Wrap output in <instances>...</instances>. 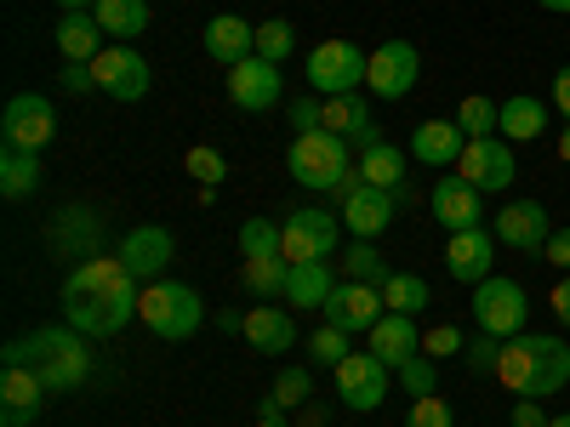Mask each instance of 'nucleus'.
I'll list each match as a JSON object with an SVG mask.
<instances>
[{
    "instance_id": "8fccbe9b",
    "label": "nucleus",
    "mask_w": 570,
    "mask_h": 427,
    "mask_svg": "<svg viewBox=\"0 0 570 427\" xmlns=\"http://www.w3.org/2000/svg\"><path fill=\"white\" fill-rule=\"evenodd\" d=\"M542 262H553L559 274H570V228H553L548 246H542Z\"/></svg>"
},
{
    "instance_id": "a878e982",
    "label": "nucleus",
    "mask_w": 570,
    "mask_h": 427,
    "mask_svg": "<svg viewBox=\"0 0 570 427\" xmlns=\"http://www.w3.org/2000/svg\"><path fill=\"white\" fill-rule=\"evenodd\" d=\"M104 46H109V34H104L98 18H91V12H63V23H58V52H63V63H98Z\"/></svg>"
},
{
    "instance_id": "bb28decb",
    "label": "nucleus",
    "mask_w": 570,
    "mask_h": 427,
    "mask_svg": "<svg viewBox=\"0 0 570 427\" xmlns=\"http://www.w3.org/2000/svg\"><path fill=\"white\" fill-rule=\"evenodd\" d=\"M548 131V103L542 98H531V91H513V98H502V126H497V137H508V142H537Z\"/></svg>"
},
{
    "instance_id": "7c9ffc66",
    "label": "nucleus",
    "mask_w": 570,
    "mask_h": 427,
    "mask_svg": "<svg viewBox=\"0 0 570 427\" xmlns=\"http://www.w3.org/2000/svg\"><path fill=\"white\" fill-rule=\"evenodd\" d=\"M40 182H46L40 155H23V149H7V155H0V195H7V200H29Z\"/></svg>"
},
{
    "instance_id": "f3484780",
    "label": "nucleus",
    "mask_w": 570,
    "mask_h": 427,
    "mask_svg": "<svg viewBox=\"0 0 570 427\" xmlns=\"http://www.w3.org/2000/svg\"><path fill=\"white\" fill-rule=\"evenodd\" d=\"M428 206H434V222L445 234H462V228H485V195L473 182H462L456 171H445L434 182V195H428Z\"/></svg>"
},
{
    "instance_id": "79ce46f5",
    "label": "nucleus",
    "mask_w": 570,
    "mask_h": 427,
    "mask_svg": "<svg viewBox=\"0 0 570 427\" xmlns=\"http://www.w3.org/2000/svg\"><path fill=\"white\" fill-rule=\"evenodd\" d=\"M183 171H188V177H195L200 188H217V182L228 177V166H223V155H217V149H206V142H195V149H188V155H183Z\"/></svg>"
},
{
    "instance_id": "c756f323",
    "label": "nucleus",
    "mask_w": 570,
    "mask_h": 427,
    "mask_svg": "<svg viewBox=\"0 0 570 427\" xmlns=\"http://www.w3.org/2000/svg\"><path fill=\"white\" fill-rule=\"evenodd\" d=\"M360 182L400 195L405 188V155L394 149V142H371V149H360Z\"/></svg>"
},
{
    "instance_id": "f704fd0d",
    "label": "nucleus",
    "mask_w": 570,
    "mask_h": 427,
    "mask_svg": "<svg viewBox=\"0 0 570 427\" xmlns=\"http://www.w3.org/2000/svg\"><path fill=\"white\" fill-rule=\"evenodd\" d=\"M246 291L252 297H285V279H292V262H285V257H257V262H246Z\"/></svg>"
},
{
    "instance_id": "b1692460",
    "label": "nucleus",
    "mask_w": 570,
    "mask_h": 427,
    "mask_svg": "<svg viewBox=\"0 0 570 427\" xmlns=\"http://www.w3.org/2000/svg\"><path fill=\"white\" fill-rule=\"evenodd\" d=\"M320 131H337V137H354L360 149H371V142H383L371 126V103L360 98V91H348V98H325L320 109Z\"/></svg>"
},
{
    "instance_id": "864d4df0",
    "label": "nucleus",
    "mask_w": 570,
    "mask_h": 427,
    "mask_svg": "<svg viewBox=\"0 0 570 427\" xmlns=\"http://www.w3.org/2000/svg\"><path fill=\"white\" fill-rule=\"evenodd\" d=\"M257 427H292V421H285V405L268 394V399H257Z\"/></svg>"
},
{
    "instance_id": "4c0bfd02",
    "label": "nucleus",
    "mask_w": 570,
    "mask_h": 427,
    "mask_svg": "<svg viewBox=\"0 0 570 427\" xmlns=\"http://www.w3.org/2000/svg\"><path fill=\"white\" fill-rule=\"evenodd\" d=\"M279 246H285L279 222H268V217L240 222V257H246V262H257V257H279Z\"/></svg>"
},
{
    "instance_id": "2f4dec72",
    "label": "nucleus",
    "mask_w": 570,
    "mask_h": 427,
    "mask_svg": "<svg viewBox=\"0 0 570 427\" xmlns=\"http://www.w3.org/2000/svg\"><path fill=\"white\" fill-rule=\"evenodd\" d=\"M91 18L104 23V34L131 46V34L149 29V0H98V12H91Z\"/></svg>"
},
{
    "instance_id": "ea45409f",
    "label": "nucleus",
    "mask_w": 570,
    "mask_h": 427,
    "mask_svg": "<svg viewBox=\"0 0 570 427\" xmlns=\"http://www.w3.org/2000/svg\"><path fill=\"white\" fill-rule=\"evenodd\" d=\"M297 52V29L285 23V18H268V23H257V58H268V63H285Z\"/></svg>"
},
{
    "instance_id": "7ed1b4c3",
    "label": "nucleus",
    "mask_w": 570,
    "mask_h": 427,
    "mask_svg": "<svg viewBox=\"0 0 570 427\" xmlns=\"http://www.w3.org/2000/svg\"><path fill=\"white\" fill-rule=\"evenodd\" d=\"M137 319L149 325L160 342H188L206 325V302H200L195 285L155 279V285H142V297H137Z\"/></svg>"
},
{
    "instance_id": "a19ab883",
    "label": "nucleus",
    "mask_w": 570,
    "mask_h": 427,
    "mask_svg": "<svg viewBox=\"0 0 570 427\" xmlns=\"http://www.w3.org/2000/svg\"><path fill=\"white\" fill-rule=\"evenodd\" d=\"M400 388H405L411 399H428V394H440V370H434V359H428V354L405 359V365H400Z\"/></svg>"
},
{
    "instance_id": "58836bf2",
    "label": "nucleus",
    "mask_w": 570,
    "mask_h": 427,
    "mask_svg": "<svg viewBox=\"0 0 570 427\" xmlns=\"http://www.w3.org/2000/svg\"><path fill=\"white\" fill-rule=\"evenodd\" d=\"M343 268H348V279H360V285H389V274H394L371 240H354L348 257H343Z\"/></svg>"
},
{
    "instance_id": "4d7b16f0",
    "label": "nucleus",
    "mask_w": 570,
    "mask_h": 427,
    "mask_svg": "<svg viewBox=\"0 0 570 427\" xmlns=\"http://www.w3.org/2000/svg\"><path fill=\"white\" fill-rule=\"evenodd\" d=\"M217 330H228V337H246V314H234V308H217Z\"/></svg>"
},
{
    "instance_id": "39448f33",
    "label": "nucleus",
    "mask_w": 570,
    "mask_h": 427,
    "mask_svg": "<svg viewBox=\"0 0 570 427\" xmlns=\"http://www.w3.org/2000/svg\"><path fill=\"white\" fill-rule=\"evenodd\" d=\"M365 69H371V52H360L343 34H331L308 52V91H320V98H348V91L365 86Z\"/></svg>"
},
{
    "instance_id": "72a5a7b5",
    "label": "nucleus",
    "mask_w": 570,
    "mask_h": 427,
    "mask_svg": "<svg viewBox=\"0 0 570 427\" xmlns=\"http://www.w3.org/2000/svg\"><path fill=\"white\" fill-rule=\"evenodd\" d=\"M456 126H462L468 137H497V126H502V103H491L485 91H468V98L456 103Z\"/></svg>"
},
{
    "instance_id": "aec40b11",
    "label": "nucleus",
    "mask_w": 570,
    "mask_h": 427,
    "mask_svg": "<svg viewBox=\"0 0 570 427\" xmlns=\"http://www.w3.org/2000/svg\"><path fill=\"white\" fill-rule=\"evenodd\" d=\"M462 149H468V131L456 126V115H451V120H422V126L411 131V160L434 166V171H451V166L462 160Z\"/></svg>"
},
{
    "instance_id": "09e8293b",
    "label": "nucleus",
    "mask_w": 570,
    "mask_h": 427,
    "mask_svg": "<svg viewBox=\"0 0 570 427\" xmlns=\"http://www.w3.org/2000/svg\"><path fill=\"white\" fill-rule=\"evenodd\" d=\"M58 86L69 91V98H86V91H98V75H91V63H63Z\"/></svg>"
},
{
    "instance_id": "9d476101",
    "label": "nucleus",
    "mask_w": 570,
    "mask_h": 427,
    "mask_svg": "<svg viewBox=\"0 0 570 427\" xmlns=\"http://www.w3.org/2000/svg\"><path fill=\"white\" fill-rule=\"evenodd\" d=\"M416 75H422V52L411 40H383L371 52V69H365V86H371V98H383V103H400L416 91Z\"/></svg>"
},
{
    "instance_id": "412c9836",
    "label": "nucleus",
    "mask_w": 570,
    "mask_h": 427,
    "mask_svg": "<svg viewBox=\"0 0 570 427\" xmlns=\"http://www.w3.org/2000/svg\"><path fill=\"white\" fill-rule=\"evenodd\" d=\"M394 222V195L389 188H371V182H354V195L343 200V228L354 240H376V234H389Z\"/></svg>"
},
{
    "instance_id": "c03bdc74",
    "label": "nucleus",
    "mask_w": 570,
    "mask_h": 427,
    "mask_svg": "<svg viewBox=\"0 0 570 427\" xmlns=\"http://www.w3.org/2000/svg\"><path fill=\"white\" fill-rule=\"evenodd\" d=\"M405 427H456V410H451L440 394H428V399H411Z\"/></svg>"
},
{
    "instance_id": "4468645a",
    "label": "nucleus",
    "mask_w": 570,
    "mask_h": 427,
    "mask_svg": "<svg viewBox=\"0 0 570 427\" xmlns=\"http://www.w3.org/2000/svg\"><path fill=\"white\" fill-rule=\"evenodd\" d=\"M171 257H177V240H171V228H160V222H137V228L126 234V246H120V262L131 268L137 285L166 279Z\"/></svg>"
},
{
    "instance_id": "2eb2a0df",
    "label": "nucleus",
    "mask_w": 570,
    "mask_h": 427,
    "mask_svg": "<svg viewBox=\"0 0 570 427\" xmlns=\"http://www.w3.org/2000/svg\"><path fill=\"white\" fill-rule=\"evenodd\" d=\"M279 98H285L279 63H268V58H246V63H234V69H228V103H234V109L268 115Z\"/></svg>"
},
{
    "instance_id": "c85d7f7f",
    "label": "nucleus",
    "mask_w": 570,
    "mask_h": 427,
    "mask_svg": "<svg viewBox=\"0 0 570 427\" xmlns=\"http://www.w3.org/2000/svg\"><path fill=\"white\" fill-rule=\"evenodd\" d=\"M331 291H337L331 262H292V279H285V302L292 308H325Z\"/></svg>"
},
{
    "instance_id": "f03ea898",
    "label": "nucleus",
    "mask_w": 570,
    "mask_h": 427,
    "mask_svg": "<svg viewBox=\"0 0 570 427\" xmlns=\"http://www.w3.org/2000/svg\"><path fill=\"white\" fill-rule=\"evenodd\" d=\"M285 171H292L303 188H314V195H354L360 182V166L348 155V137L337 131H303L292 149H285Z\"/></svg>"
},
{
    "instance_id": "e433bc0d",
    "label": "nucleus",
    "mask_w": 570,
    "mask_h": 427,
    "mask_svg": "<svg viewBox=\"0 0 570 427\" xmlns=\"http://www.w3.org/2000/svg\"><path fill=\"white\" fill-rule=\"evenodd\" d=\"M354 354V337L348 330H337V325H320L314 337H308V365H325V370H337L343 359Z\"/></svg>"
},
{
    "instance_id": "ddd939ff",
    "label": "nucleus",
    "mask_w": 570,
    "mask_h": 427,
    "mask_svg": "<svg viewBox=\"0 0 570 427\" xmlns=\"http://www.w3.org/2000/svg\"><path fill=\"white\" fill-rule=\"evenodd\" d=\"M331 376H337V394H343L348 410H383V399H389V376H394V370L365 348V354H348Z\"/></svg>"
},
{
    "instance_id": "cd10ccee",
    "label": "nucleus",
    "mask_w": 570,
    "mask_h": 427,
    "mask_svg": "<svg viewBox=\"0 0 570 427\" xmlns=\"http://www.w3.org/2000/svg\"><path fill=\"white\" fill-rule=\"evenodd\" d=\"M246 342L257 348V354H285V348H292L297 342V319L292 314H285V308H252L246 314Z\"/></svg>"
},
{
    "instance_id": "f257e3e1",
    "label": "nucleus",
    "mask_w": 570,
    "mask_h": 427,
    "mask_svg": "<svg viewBox=\"0 0 570 427\" xmlns=\"http://www.w3.org/2000/svg\"><path fill=\"white\" fill-rule=\"evenodd\" d=\"M0 365H35L46 394H75L91 376V354H86V337L75 325H40L35 337H12Z\"/></svg>"
},
{
    "instance_id": "393cba45",
    "label": "nucleus",
    "mask_w": 570,
    "mask_h": 427,
    "mask_svg": "<svg viewBox=\"0 0 570 427\" xmlns=\"http://www.w3.org/2000/svg\"><path fill=\"white\" fill-rule=\"evenodd\" d=\"M525 342H531V359H537V399H553L570 388V342L564 337H531L525 330Z\"/></svg>"
},
{
    "instance_id": "49530a36",
    "label": "nucleus",
    "mask_w": 570,
    "mask_h": 427,
    "mask_svg": "<svg viewBox=\"0 0 570 427\" xmlns=\"http://www.w3.org/2000/svg\"><path fill=\"white\" fill-rule=\"evenodd\" d=\"M462 348H468V342H462V330H456V325H434V330H422V354L434 359V365H440V359H456Z\"/></svg>"
},
{
    "instance_id": "3c124183",
    "label": "nucleus",
    "mask_w": 570,
    "mask_h": 427,
    "mask_svg": "<svg viewBox=\"0 0 570 427\" xmlns=\"http://www.w3.org/2000/svg\"><path fill=\"white\" fill-rule=\"evenodd\" d=\"M513 427H548V410H542V399H513V416H508Z\"/></svg>"
},
{
    "instance_id": "20e7f679",
    "label": "nucleus",
    "mask_w": 570,
    "mask_h": 427,
    "mask_svg": "<svg viewBox=\"0 0 570 427\" xmlns=\"http://www.w3.org/2000/svg\"><path fill=\"white\" fill-rule=\"evenodd\" d=\"M473 319H480V330H491L497 342L525 337V319H531V297H525V285L508 279V274L480 279V285H473Z\"/></svg>"
},
{
    "instance_id": "473e14b6",
    "label": "nucleus",
    "mask_w": 570,
    "mask_h": 427,
    "mask_svg": "<svg viewBox=\"0 0 570 427\" xmlns=\"http://www.w3.org/2000/svg\"><path fill=\"white\" fill-rule=\"evenodd\" d=\"M0 405H18V410L46 405V383L35 376V365H0Z\"/></svg>"
},
{
    "instance_id": "5fc2aeb1",
    "label": "nucleus",
    "mask_w": 570,
    "mask_h": 427,
    "mask_svg": "<svg viewBox=\"0 0 570 427\" xmlns=\"http://www.w3.org/2000/svg\"><path fill=\"white\" fill-rule=\"evenodd\" d=\"M553 109H559V115L570 120V63H564V69L553 75Z\"/></svg>"
},
{
    "instance_id": "c9c22d12",
    "label": "nucleus",
    "mask_w": 570,
    "mask_h": 427,
    "mask_svg": "<svg viewBox=\"0 0 570 427\" xmlns=\"http://www.w3.org/2000/svg\"><path fill=\"white\" fill-rule=\"evenodd\" d=\"M383 302H389V314H422L428 308V279L422 274H389V285H383Z\"/></svg>"
},
{
    "instance_id": "a211bd4d",
    "label": "nucleus",
    "mask_w": 570,
    "mask_h": 427,
    "mask_svg": "<svg viewBox=\"0 0 570 427\" xmlns=\"http://www.w3.org/2000/svg\"><path fill=\"white\" fill-rule=\"evenodd\" d=\"M120 291H137V279L120 257H86L75 262V274L63 279V302H86V297H120Z\"/></svg>"
},
{
    "instance_id": "680f3d73",
    "label": "nucleus",
    "mask_w": 570,
    "mask_h": 427,
    "mask_svg": "<svg viewBox=\"0 0 570 427\" xmlns=\"http://www.w3.org/2000/svg\"><path fill=\"white\" fill-rule=\"evenodd\" d=\"M548 427H570V410L564 416H548Z\"/></svg>"
},
{
    "instance_id": "6e6552de",
    "label": "nucleus",
    "mask_w": 570,
    "mask_h": 427,
    "mask_svg": "<svg viewBox=\"0 0 570 427\" xmlns=\"http://www.w3.org/2000/svg\"><path fill=\"white\" fill-rule=\"evenodd\" d=\"M0 137H7V149H23V155H40L46 142L58 137V109L52 98H40V91H18L0 115Z\"/></svg>"
},
{
    "instance_id": "9b49d317",
    "label": "nucleus",
    "mask_w": 570,
    "mask_h": 427,
    "mask_svg": "<svg viewBox=\"0 0 570 427\" xmlns=\"http://www.w3.org/2000/svg\"><path fill=\"white\" fill-rule=\"evenodd\" d=\"M325 325H337V330H348V337H371V325L389 314V302H383V285H360V279H343L337 291L325 297Z\"/></svg>"
},
{
    "instance_id": "052dcab7",
    "label": "nucleus",
    "mask_w": 570,
    "mask_h": 427,
    "mask_svg": "<svg viewBox=\"0 0 570 427\" xmlns=\"http://www.w3.org/2000/svg\"><path fill=\"white\" fill-rule=\"evenodd\" d=\"M559 160L570 166V120H564V131H559Z\"/></svg>"
},
{
    "instance_id": "13d9d810",
    "label": "nucleus",
    "mask_w": 570,
    "mask_h": 427,
    "mask_svg": "<svg viewBox=\"0 0 570 427\" xmlns=\"http://www.w3.org/2000/svg\"><path fill=\"white\" fill-rule=\"evenodd\" d=\"M63 12H98V0H58Z\"/></svg>"
},
{
    "instance_id": "de8ad7c7",
    "label": "nucleus",
    "mask_w": 570,
    "mask_h": 427,
    "mask_svg": "<svg viewBox=\"0 0 570 427\" xmlns=\"http://www.w3.org/2000/svg\"><path fill=\"white\" fill-rule=\"evenodd\" d=\"M320 109H325L320 91H308V98H292V126H297V137H303V131H320Z\"/></svg>"
},
{
    "instance_id": "6ab92c4d",
    "label": "nucleus",
    "mask_w": 570,
    "mask_h": 427,
    "mask_svg": "<svg viewBox=\"0 0 570 427\" xmlns=\"http://www.w3.org/2000/svg\"><path fill=\"white\" fill-rule=\"evenodd\" d=\"M491 262H497V234L491 228H462L445 240V274L462 279V285L491 279Z\"/></svg>"
},
{
    "instance_id": "6e6d98bb",
    "label": "nucleus",
    "mask_w": 570,
    "mask_h": 427,
    "mask_svg": "<svg viewBox=\"0 0 570 427\" xmlns=\"http://www.w3.org/2000/svg\"><path fill=\"white\" fill-rule=\"evenodd\" d=\"M40 410H18V405H0V427H35Z\"/></svg>"
},
{
    "instance_id": "bf43d9fd",
    "label": "nucleus",
    "mask_w": 570,
    "mask_h": 427,
    "mask_svg": "<svg viewBox=\"0 0 570 427\" xmlns=\"http://www.w3.org/2000/svg\"><path fill=\"white\" fill-rule=\"evenodd\" d=\"M542 12H559V18H570V0H537Z\"/></svg>"
},
{
    "instance_id": "a18cd8bd",
    "label": "nucleus",
    "mask_w": 570,
    "mask_h": 427,
    "mask_svg": "<svg viewBox=\"0 0 570 427\" xmlns=\"http://www.w3.org/2000/svg\"><path fill=\"white\" fill-rule=\"evenodd\" d=\"M497 354H502V342L491 337V330H480V337L462 348V365H468L473 376H497Z\"/></svg>"
},
{
    "instance_id": "37998d69",
    "label": "nucleus",
    "mask_w": 570,
    "mask_h": 427,
    "mask_svg": "<svg viewBox=\"0 0 570 427\" xmlns=\"http://www.w3.org/2000/svg\"><path fill=\"white\" fill-rule=\"evenodd\" d=\"M274 399L292 410V405H308L314 399V376L303 370V365H285L279 376H274Z\"/></svg>"
},
{
    "instance_id": "423d86ee",
    "label": "nucleus",
    "mask_w": 570,
    "mask_h": 427,
    "mask_svg": "<svg viewBox=\"0 0 570 427\" xmlns=\"http://www.w3.org/2000/svg\"><path fill=\"white\" fill-rule=\"evenodd\" d=\"M279 234H285V246H279L285 262H325L331 251L343 246V211L303 206V211H292L279 222Z\"/></svg>"
},
{
    "instance_id": "f8f14e48",
    "label": "nucleus",
    "mask_w": 570,
    "mask_h": 427,
    "mask_svg": "<svg viewBox=\"0 0 570 427\" xmlns=\"http://www.w3.org/2000/svg\"><path fill=\"white\" fill-rule=\"evenodd\" d=\"M491 234H497V246H508V251L542 257L548 234H553V217H548L542 200H513V206H502V211L491 217Z\"/></svg>"
},
{
    "instance_id": "dca6fc26",
    "label": "nucleus",
    "mask_w": 570,
    "mask_h": 427,
    "mask_svg": "<svg viewBox=\"0 0 570 427\" xmlns=\"http://www.w3.org/2000/svg\"><path fill=\"white\" fill-rule=\"evenodd\" d=\"M137 297L142 291H120V297H86V302H63V319L80 330V337H120V330L137 319Z\"/></svg>"
},
{
    "instance_id": "5701e85b",
    "label": "nucleus",
    "mask_w": 570,
    "mask_h": 427,
    "mask_svg": "<svg viewBox=\"0 0 570 427\" xmlns=\"http://www.w3.org/2000/svg\"><path fill=\"white\" fill-rule=\"evenodd\" d=\"M206 58H212V63H223V69L257 58V23L234 18V12L212 18V23H206Z\"/></svg>"
},
{
    "instance_id": "0eeeda50",
    "label": "nucleus",
    "mask_w": 570,
    "mask_h": 427,
    "mask_svg": "<svg viewBox=\"0 0 570 427\" xmlns=\"http://www.w3.org/2000/svg\"><path fill=\"white\" fill-rule=\"evenodd\" d=\"M462 182H473L480 195H508L513 177H519V160H513V142L508 137H468L462 160L451 166Z\"/></svg>"
},
{
    "instance_id": "4be33fe9",
    "label": "nucleus",
    "mask_w": 570,
    "mask_h": 427,
    "mask_svg": "<svg viewBox=\"0 0 570 427\" xmlns=\"http://www.w3.org/2000/svg\"><path fill=\"white\" fill-rule=\"evenodd\" d=\"M365 342H371V354L383 359L389 370H400L405 359L422 354V325H416L411 314H383V319L371 325V337H365Z\"/></svg>"
},
{
    "instance_id": "1a4fd4ad",
    "label": "nucleus",
    "mask_w": 570,
    "mask_h": 427,
    "mask_svg": "<svg viewBox=\"0 0 570 427\" xmlns=\"http://www.w3.org/2000/svg\"><path fill=\"white\" fill-rule=\"evenodd\" d=\"M91 75H98V91H109L115 103H142V98H149V86H155V69L142 63V52L126 46V40L104 46L98 63H91Z\"/></svg>"
},
{
    "instance_id": "603ef678",
    "label": "nucleus",
    "mask_w": 570,
    "mask_h": 427,
    "mask_svg": "<svg viewBox=\"0 0 570 427\" xmlns=\"http://www.w3.org/2000/svg\"><path fill=\"white\" fill-rule=\"evenodd\" d=\"M548 302H553V319L570 330V274H559V285L548 291Z\"/></svg>"
}]
</instances>
